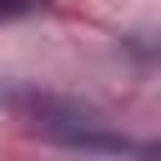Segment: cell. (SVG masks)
I'll use <instances>...</instances> for the list:
<instances>
[{
  "label": "cell",
  "mask_w": 161,
  "mask_h": 161,
  "mask_svg": "<svg viewBox=\"0 0 161 161\" xmlns=\"http://www.w3.org/2000/svg\"><path fill=\"white\" fill-rule=\"evenodd\" d=\"M35 0H0V20H15V15H30Z\"/></svg>",
  "instance_id": "2"
},
{
  "label": "cell",
  "mask_w": 161,
  "mask_h": 161,
  "mask_svg": "<svg viewBox=\"0 0 161 161\" xmlns=\"http://www.w3.org/2000/svg\"><path fill=\"white\" fill-rule=\"evenodd\" d=\"M126 50L146 55V60H161V40H146V35H126Z\"/></svg>",
  "instance_id": "1"
}]
</instances>
